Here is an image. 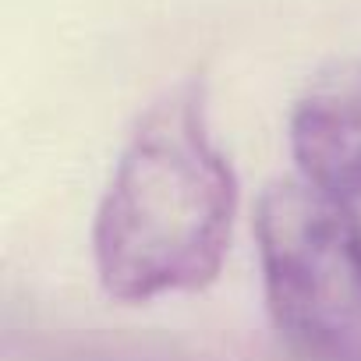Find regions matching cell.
Listing matches in <instances>:
<instances>
[{"label": "cell", "mask_w": 361, "mask_h": 361, "mask_svg": "<svg viewBox=\"0 0 361 361\" xmlns=\"http://www.w3.org/2000/svg\"><path fill=\"white\" fill-rule=\"evenodd\" d=\"M238 177L209 135L202 78L163 89L135 121L92 216V262L114 301L142 305L216 280Z\"/></svg>", "instance_id": "cell-1"}, {"label": "cell", "mask_w": 361, "mask_h": 361, "mask_svg": "<svg viewBox=\"0 0 361 361\" xmlns=\"http://www.w3.org/2000/svg\"><path fill=\"white\" fill-rule=\"evenodd\" d=\"M298 177L336 202H361V57L319 68L287 117Z\"/></svg>", "instance_id": "cell-3"}, {"label": "cell", "mask_w": 361, "mask_h": 361, "mask_svg": "<svg viewBox=\"0 0 361 361\" xmlns=\"http://www.w3.org/2000/svg\"><path fill=\"white\" fill-rule=\"evenodd\" d=\"M262 294L298 361H361V224L301 177H280L255 206Z\"/></svg>", "instance_id": "cell-2"}]
</instances>
